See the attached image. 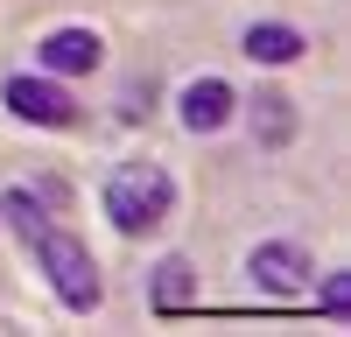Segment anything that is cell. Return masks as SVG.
Instances as JSON below:
<instances>
[{
    "instance_id": "cell-6",
    "label": "cell",
    "mask_w": 351,
    "mask_h": 337,
    "mask_svg": "<svg viewBox=\"0 0 351 337\" xmlns=\"http://www.w3.org/2000/svg\"><path fill=\"white\" fill-rule=\"evenodd\" d=\"M232 112H239V92H232L225 77H190L183 92H176V120L190 134H225Z\"/></svg>"
},
{
    "instance_id": "cell-9",
    "label": "cell",
    "mask_w": 351,
    "mask_h": 337,
    "mask_svg": "<svg viewBox=\"0 0 351 337\" xmlns=\"http://www.w3.org/2000/svg\"><path fill=\"white\" fill-rule=\"evenodd\" d=\"M239 49L253 56L260 71H281V64H295V56H302L309 42H302V28H288V21H246Z\"/></svg>"
},
{
    "instance_id": "cell-10",
    "label": "cell",
    "mask_w": 351,
    "mask_h": 337,
    "mask_svg": "<svg viewBox=\"0 0 351 337\" xmlns=\"http://www.w3.org/2000/svg\"><path fill=\"white\" fill-rule=\"evenodd\" d=\"M0 218H8V232H14L21 246H36L49 225H56V211H49V204H43V197L28 190V183H14L8 197H0Z\"/></svg>"
},
{
    "instance_id": "cell-7",
    "label": "cell",
    "mask_w": 351,
    "mask_h": 337,
    "mask_svg": "<svg viewBox=\"0 0 351 337\" xmlns=\"http://www.w3.org/2000/svg\"><path fill=\"white\" fill-rule=\"evenodd\" d=\"M239 112H246V127H253V140L267 155H281V148H295V134H302V112H295V99L288 92H253V99H239Z\"/></svg>"
},
{
    "instance_id": "cell-5",
    "label": "cell",
    "mask_w": 351,
    "mask_h": 337,
    "mask_svg": "<svg viewBox=\"0 0 351 337\" xmlns=\"http://www.w3.org/2000/svg\"><path fill=\"white\" fill-rule=\"evenodd\" d=\"M36 64L49 71V77H84V71H99L106 64V36L99 28H49V36L36 42Z\"/></svg>"
},
{
    "instance_id": "cell-8",
    "label": "cell",
    "mask_w": 351,
    "mask_h": 337,
    "mask_svg": "<svg viewBox=\"0 0 351 337\" xmlns=\"http://www.w3.org/2000/svg\"><path fill=\"white\" fill-rule=\"evenodd\" d=\"M190 302H197V267L183 260V253L155 260V274H148V309H155V316H183Z\"/></svg>"
},
{
    "instance_id": "cell-11",
    "label": "cell",
    "mask_w": 351,
    "mask_h": 337,
    "mask_svg": "<svg viewBox=\"0 0 351 337\" xmlns=\"http://www.w3.org/2000/svg\"><path fill=\"white\" fill-rule=\"evenodd\" d=\"M316 281V309L324 316H351V274L337 267V274H309Z\"/></svg>"
},
{
    "instance_id": "cell-1",
    "label": "cell",
    "mask_w": 351,
    "mask_h": 337,
    "mask_svg": "<svg viewBox=\"0 0 351 337\" xmlns=\"http://www.w3.org/2000/svg\"><path fill=\"white\" fill-rule=\"evenodd\" d=\"M99 204H106V225H112L120 239H148L155 225L176 211V176H169V162H120V168L99 183Z\"/></svg>"
},
{
    "instance_id": "cell-2",
    "label": "cell",
    "mask_w": 351,
    "mask_h": 337,
    "mask_svg": "<svg viewBox=\"0 0 351 337\" xmlns=\"http://www.w3.org/2000/svg\"><path fill=\"white\" fill-rule=\"evenodd\" d=\"M43 260V274H49V295L71 309V316H92V309L106 302V281H99V260H92V246H84L77 232H64V225H49V232L28 246Z\"/></svg>"
},
{
    "instance_id": "cell-3",
    "label": "cell",
    "mask_w": 351,
    "mask_h": 337,
    "mask_svg": "<svg viewBox=\"0 0 351 337\" xmlns=\"http://www.w3.org/2000/svg\"><path fill=\"white\" fill-rule=\"evenodd\" d=\"M0 105H8L21 127H43V134L77 127V99H71V84H64V77H49V71L8 77V84H0Z\"/></svg>"
},
{
    "instance_id": "cell-4",
    "label": "cell",
    "mask_w": 351,
    "mask_h": 337,
    "mask_svg": "<svg viewBox=\"0 0 351 337\" xmlns=\"http://www.w3.org/2000/svg\"><path fill=\"white\" fill-rule=\"evenodd\" d=\"M246 274H253V288L267 295V302H295V295L309 288L316 260H309L302 239H260V246L246 253Z\"/></svg>"
}]
</instances>
